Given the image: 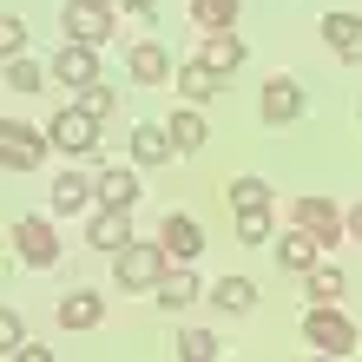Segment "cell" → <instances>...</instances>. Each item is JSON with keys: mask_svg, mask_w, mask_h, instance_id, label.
Listing matches in <instances>:
<instances>
[{"mask_svg": "<svg viewBox=\"0 0 362 362\" xmlns=\"http://www.w3.org/2000/svg\"><path fill=\"white\" fill-rule=\"evenodd\" d=\"M303 343L323 349V356H356V323H349L336 303H310V316H303Z\"/></svg>", "mask_w": 362, "mask_h": 362, "instance_id": "obj_1", "label": "cell"}, {"mask_svg": "<svg viewBox=\"0 0 362 362\" xmlns=\"http://www.w3.org/2000/svg\"><path fill=\"white\" fill-rule=\"evenodd\" d=\"M112 264H119V290H158V276L172 270V250H165V238L158 244H125Z\"/></svg>", "mask_w": 362, "mask_h": 362, "instance_id": "obj_2", "label": "cell"}, {"mask_svg": "<svg viewBox=\"0 0 362 362\" xmlns=\"http://www.w3.org/2000/svg\"><path fill=\"white\" fill-rule=\"evenodd\" d=\"M47 145H53V132H40V125H20V119L0 125V165L7 172H40Z\"/></svg>", "mask_w": 362, "mask_h": 362, "instance_id": "obj_3", "label": "cell"}, {"mask_svg": "<svg viewBox=\"0 0 362 362\" xmlns=\"http://www.w3.org/2000/svg\"><path fill=\"white\" fill-rule=\"evenodd\" d=\"M47 132H53V145H59L66 158H99V119L86 112V105H66Z\"/></svg>", "mask_w": 362, "mask_h": 362, "instance_id": "obj_4", "label": "cell"}, {"mask_svg": "<svg viewBox=\"0 0 362 362\" xmlns=\"http://www.w3.org/2000/svg\"><path fill=\"white\" fill-rule=\"evenodd\" d=\"M13 250H20V264H33V270H53L59 264V238H53L47 218H20L13 224Z\"/></svg>", "mask_w": 362, "mask_h": 362, "instance_id": "obj_5", "label": "cell"}, {"mask_svg": "<svg viewBox=\"0 0 362 362\" xmlns=\"http://www.w3.org/2000/svg\"><path fill=\"white\" fill-rule=\"evenodd\" d=\"M53 79L59 86H99V47H86V40H66V47L53 53Z\"/></svg>", "mask_w": 362, "mask_h": 362, "instance_id": "obj_6", "label": "cell"}, {"mask_svg": "<svg viewBox=\"0 0 362 362\" xmlns=\"http://www.w3.org/2000/svg\"><path fill=\"white\" fill-rule=\"evenodd\" d=\"M323 238H316V230H303V224H290L284 230V238H276V264H284V270H296V276H310L316 270V257H323Z\"/></svg>", "mask_w": 362, "mask_h": 362, "instance_id": "obj_7", "label": "cell"}, {"mask_svg": "<svg viewBox=\"0 0 362 362\" xmlns=\"http://www.w3.org/2000/svg\"><path fill=\"white\" fill-rule=\"evenodd\" d=\"M158 238H165V250H172V264H198L204 257V224L191 218V211H172Z\"/></svg>", "mask_w": 362, "mask_h": 362, "instance_id": "obj_8", "label": "cell"}, {"mask_svg": "<svg viewBox=\"0 0 362 362\" xmlns=\"http://www.w3.org/2000/svg\"><path fill=\"white\" fill-rule=\"evenodd\" d=\"M290 218L303 224V230H316V238H323V244H336V238H349V224H343V211H336L329 198H316V191H310V198H296V211H290Z\"/></svg>", "mask_w": 362, "mask_h": 362, "instance_id": "obj_9", "label": "cell"}, {"mask_svg": "<svg viewBox=\"0 0 362 362\" xmlns=\"http://www.w3.org/2000/svg\"><path fill=\"white\" fill-rule=\"evenodd\" d=\"M303 105L310 99H303V86H296L290 73H276L270 86H264V119L270 125H296V119H303Z\"/></svg>", "mask_w": 362, "mask_h": 362, "instance_id": "obj_10", "label": "cell"}, {"mask_svg": "<svg viewBox=\"0 0 362 362\" xmlns=\"http://www.w3.org/2000/svg\"><path fill=\"white\" fill-rule=\"evenodd\" d=\"M125 73H132L139 86H172V59H165L158 40H139V47L125 53Z\"/></svg>", "mask_w": 362, "mask_h": 362, "instance_id": "obj_11", "label": "cell"}, {"mask_svg": "<svg viewBox=\"0 0 362 362\" xmlns=\"http://www.w3.org/2000/svg\"><path fill=\"white\" fill-rule=\"evenodd\" d=\"M165 158H178V139H172V125H132V165H165Z\"/></svg>", "mask_w": 362, "mask_h": 362, "instance_id": "obj_12", "label": "cell"}, {"mask_svg": "<svg viewBox=\"0 0 362 362\" xmlns=\"http://www.w3.org/2000/svg\"><path fill=\"white\" fill-rule=\"evenodd\" d=\"M93 185H99V204H112V211L139 204V172L132 165H105V172H93Z\"/></svg>", "mask_w": 362, "mask_h": 362, "instance_id": "obj_13", "label": "cell"}, {"mask_svg": "<svg viewBox=\"0 0 362 362\" xmlns=\"http://www.w3.org/2000/svg\"><path fill=\"white\" fill-rule=\"evenodd\" d=\"M125 244H139V238H132V218H125V211H112V204H99V218H93V250L119 257Z\"/></svg>", "mask_w": 362, "mask_h": 362, "instance_id": "obj_14", "label": "cell"}, {"mask_svg": "<svg viewBox=\"0 0 362 362\" xmlns=\"http://www.w3.org/2000/svg\"><path fill=\"white\" fill-rule=\"evenodd\" d=\"M158 310H191V303H198V270H191V264H172V270H165L158 276Z\"/></svg>", "mask_w": 362, "mask_h": 362, "instance_id": "obj_15", "label": "cell"}, {"mask_svg": "<svg viewBox=\"0 0 362 362\" xmlns=\"http://www.w3.org/2000/svg\"><path fill=\"white\" fill-rule=\"evenodd\" d=\"M198 59H204L211 73H238V66H244V40L230 33V27H224V33H204V40H198Z\"/></svg>", "mask_w": 362, "mask_h": 362, "instance_id": "obj_16", "label": "cell"}, {"mask_svg": "<svg viewBox=\"0 0 362 362\" xmlns=\"http://www.w3.org/2000/svg\"><path fill=\"white\" fill-rule=\"evenodd\" d=\"M323 40L336 59H362V20L356 13H323Z\"/></svg>", "mask_w": 362, "mask_h": 362, "instance_id": "obj_17", "label": "cell"}, {"mask_svg": "<svg viewBox=\"0 0 362 362\" xmlns=\"http://www.w3.org/2000/svg\"><path fill=\"white\" fill-rule=\"evenodd\" d=\"M218 79H224V73H211L204 59H191V66L172 73V86L185 93V105H204V99H218Z\"/></svg>", "mask_w": 362, "mask_h": 362, "instance_id": "obj_18", "label": "cell"}, {"mask_svg": "<svg viewBox=\"0 0 362 362\" xmlns=\"http://www.w3.org/2000/svg\"><path fill=\"white\" fill-rule=\"evenodd\" d=\"M47 198H53V211H86V204L99 198V185H93L86 172H59V178H53V191H47Z\"/></svg>", "mask_w": 362, "mask_h": 362, "instance_id": "obj_19", "label": "cell"}, {"mask_svg": "<svg viewBox=\"0 0 362 362\" xmlns=\"http://www.w3.org/2000/svg\"><path fill=\"white\" fill-rule=\"evenodd\" d=\"M211 303H218L224 316H244L250 303H257V284H250V276H218V284H211Z\"/></svg>", "mask_w": 362, "mask_h": 362, "instance_id": "obj_20", "label": "cell"}, {"mask_svg": "<svg viewBox=\"0 0 362 362\" xmlns=\"http://www.w3.org/2000/svg\"><path fill=\"white\" fill-rule=\"evenodd\" d=\"M99 316H105V303L93 290H73V296H59V323L66 329H99Z\"/></svg>", "mask_w": 362, "mask_h": 362, "instance_id": "obj_21", "label": "cell"}, {"mask_svg": "<svg viewBox=\"0 0 362 362\" xmlns=\"http://www.w3.org/2000/svg\"><path fill=\"white\" fill-rule=\"evenodd\" d=\"M244 0H191V20H198V33H224L230 20H238Z\"/></svg>", "mask_w": 362, "mask_h": 362, "instance_id": "obj_22", "label": "cell"}, {"mask_svg": "<svg viewBox=\"0 0 362 362\" xmlns=\"http://www.w3.org/2000/svg\"><path fill=\"white\" fill-rule=\"evenodd\" d=\"M172 139H178V152H204V145H211V125H204V112H198V105L172 119Z\"/></svg>", "mask_w": 362, "mask_h": 362, "instance_id": "obj_23", "label": "cell"}, {"mask_svg": "<svg viewBox=\"0 0 362 362\" xmlns=\"http://www.w3.org/2000/svg\"><path fill=\"white\" fill-rule=\"evenodd\" d=\"M7 93H40V59L7 53Z\"/></svg>", "mask_w": 362, "mask_h": 362, "instance_id": "obj_24", "label": "cell"}, {"mask_svg": "<svg viewBox=\"0 0 362 362\" xmlns=\"http://www.w3.org/2000/svg\"><path fill=\"white\" fill-rule=\"evenodd\" d=\"M238 244H270V204L238 211Z\"/></svg>", "mask_w": 362, "mask_h": 362, "instance_id": "obj_25", "label": "cell"}, {"mask_svg": "<svg viewBox=\"0 0 362 362\" xmlns=\"http://www.w3.org/2000/svg\"><path fill=\"white\" fill-rule=\"evenodd\" d=\"M224 198H230V211H250V204H270V185L264 178H230Z\"/></svg>", "mask_w": 362, "mask_h": 362, "instance_id": "obj_26", "label": "cell"}, {"mask_svg": "<svg viewBox=\"0 0 362 362\" xmlns=\"http://www.w3.org/2000/svg\"><path fill=\"white\" fill-rule=\"evenodd\" d=\"M178 356L185 362H211V356H218V336H211V329H185L178 336Z\"/></svg>", "mask_w": 362, "mask_h": 362, "instance_id": "obj_27", "label": "cell"}, {"mask_svg": "<svg viewBox=\"0 0 362 362\" xmlns=\"http://www.w3.org/2000/svg\"><path fill=\"white\" fill-rule=\"evenodd\" d=\"M343 290H349V284H343V270H310V296H316V303H336Z\"/></svg>", "mask_w": 362, "mask_h": 362, "instance_id": "obj_28", "label": "cell"}, {"mask_svg": "<svg viewBox=\"0 0 362 362\" xmlns=\"http://www.w3.org/2000/svg\"><path fill=\"white\" fill-rule=\"evenodd\" d=\"M79 105H86L93 119H105V112H112V105H119V93H112V86H105V79H99V86H86V93H79Z\"/></svg>", "mask_w": 362, "mask_h": 362, "instance_id": "obj_29", "label": "cell"}, {"mask_svg": "<svg viewBox=\"0 0 362 362\" xmlns=\"http://www.w3.org/2000/svg\"><path fill=\"white\" fill-rule=\"evenodd\" d=\"M0 47H7V53H20V47H27V20H20V13H7V20H0Z\"/></svg>", "mask_w": 362, "mask_h": 362, "instance_id": "obj_30", "label": "cell"}, {"mask_svg": "<svg viewBox=\"0 0 362 362\" xmlns=\"http://www.w3.org/2000/svg\"><path fill=\"white\" fill-rule=\"evenodd\" d=\"M20 343H27V329H20V316H13V310H0V349L13 356Z\"/></svg>", "mask_w": 362, "mask_h": 362, "instance_id": "obj_31", "label": "cell"}, {"mask_svg": "<svg viewBox=\"0 0 362 362\" xmlns=\"http://www.w3.org/2000/svg\"><path fill=\"white\" fill-rule=\"evenodd\" d=\"M343 224H349V238H356V244H362V198H356V204H349V211H343Z\"/></svg>", "mask_w": 362, "mask_h": 362, "instance_id": "obj_32", "label": "cell"}, {"mask_svg": "<svg viewBox=\"0 0 362 362\" xmlns=\"http://www.w3.org/2000/svg\"><path fill=\"white\" fill-rule=\"evenodd\" d=\"M119 7H132V13H145V20H152V13H158V0H119Z\"/></svg>", "mask_w": 362, "mask_h": 362, "instance_id": "obj_33", "label": "cell"}, {"mask_svg": "<svg viewBox=\"0 0 362 362\" xmlns=\"http://www.w3.org/2000/svg\"><path fill=\"white\" fill-rule=\"evenodd\" d=\"M356 119H362V105H356Z\"/></svg>", "mask_w": 362, "mask_h": 362, "instance_id": "obj_34", "label": "cell"}]
</instances>
